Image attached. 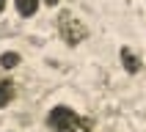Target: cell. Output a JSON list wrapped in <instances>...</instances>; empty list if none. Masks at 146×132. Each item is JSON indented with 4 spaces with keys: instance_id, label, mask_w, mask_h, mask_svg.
Returning <instances> with one entry per match:
<instances>
[{
    "instance_id": "cell-1",
    "label": "cell",
    "mask_w": 146,
    "mask_h": 132,
    "mask_svg": "<svg viewBox=\"0 0 146 132\" xmlns=\"http://www.w3.org/2000/svg\"><path fill=\"white\" fill-rule=\"evenodd\" d=\"M55 28H58L61 41L69 44V47H77V44H83V41L88 39V28H86V22L77 19L72 11H61V14H58Z\"/></svg>"
},
{
    "instance_id": "cell-2",
    "label": "cell",
    "mask_w": 146,
    "mask_h": 132,
    "mask_svg": "<svg viewBox=\"0 0 146 132\" xmlns=\"http://www.w3.org/2000/svg\"><path fill=\"white\" fill-rule=\"evenodd\" d=\"M47 127L52 132H77L83 127V121L69 105H55L47 113Z\"/></svg>"
},
{
    "instance_id": "cell-3",
    "label": "cell",
    "mask_w": 146,
    "mask_h": 132,
    "mask_svg": "<svg viewBox=\"0 0 146 132\" xmlns=\"http://www.w3.org/2000/svg\"><path fill=\"white\" fill-rule=\"evenodd\" d=\"M119 58H121V66H124L130 74H138V72H141V66H143V63H141V58L135 55L130 47H121V50H119Z\"/></svg>"
},
{
    "instance_id": "cell-4",
    "label": "cell",
    "mask_w": 146,
    "mask_h": 132,
    "mask_svg": "<svg viewBox=\"0 0 146 132\" xmlns=\"http://www.w3.org/2000/svg\"><path fill=\"white\" fill-rule=\"evenodd\" d=\"M17 96V82L14 80H0V110L8 107Z\"/></svg>"
},
{
    "instance_id": "cell-5",
    "label": "cell",
    "mask_w": 146,
    "mask_h": 132,
    "mask_svg": "<svg viewBox=\"0 0 146 132\" xmlns=\"http://www.w3.org/2000/svg\"><path fill=\"white\" fill-rule=\"evenodd\" d=\"M14 8L19 16H33L39 11V0H14Z\"/></svg>"
},
{
    "instance_id": "cell-6",
    "label": "cell",
    "mask_w": 146,
    "mask_h": 132,
    "mask_svg": "<svg viewBox=\"0 0 146 132\" xmlns=\"http://www.w3.org/2000/svg\"><path fill=\"white\" fill-rule=\"evenodd\" d=\"M19 63H22V55L14 52V50H8V52L0 55V66H3V69H17Z\"/></svg>"
},
{
    "instance_id": "cell-7",
    "label": "cell",
    "mask_w": 146,
    "mask_h": 132,
    "mask_svg": "<svg viewBox=\"0 0 146 132\" xmlns=\"http://www.w3.org/2000/svg\"><path fill=\"white\" fill-rule=\"evenodd\" d=\"M44 6H50V8H55V6H58V0H44Z\"/></svg>"
},
{
    "instance_id": "cell-8",
    "label": "cell",
    "mask_w": 146,
    "mask_h": 132,
    "mask_svg": "<svg viewBox=\"0 0 146 132\" xmlns=\"http://www.w3.org/2000/svg\"><path fill=\"white\" fill-rule=\"evenodd\" d=\"M3 11H6V0H0V14H3Z\"/></svg>"
},
{
    "instance_id": "cell-9",
    "label": "cell",
    "mask_w": 146,
    "mask_h": 132,
    "mask_svg": "<svg viewBox=\"0 0 146 132\" xmlns=\"http://www.w3.org/2000/svg\"><path fill=\"white\" fill-rule=\"evenodd\" d=\"M83 132H91V129H88V127H83Z\"/></svg>"
}]
</instances>
